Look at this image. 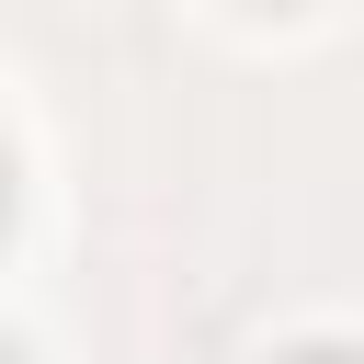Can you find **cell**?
Listing matches in <instances>:
<instances>
[{"instance_id": "6da1fadb", "label": "cell", "mask_w": 364, "mask_h": 364, "mask_svg": "<svg viewBox=\"0 0 364 364\" xmlns=\"http://www.w3.org/2000/svg\"><path fill=\"white\" fill-rule=\"evenodd\" d=\"M0 228H11V148H0Z\"/></svg>"}, {"instance_id": "7a4b0ae2", "label": "cell", "mask_w": 364, "mask_h": 364, "mask_svg": "<svg viewBox=\"0 0 364 364\" xmlns=\"http://www.w3.org/2000/svg\"><path fill=\"white\" fill-rule=\"evenodd\" d=\"M296 364H341V353H296Z\"/></svg>"}]
</instances>
